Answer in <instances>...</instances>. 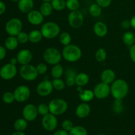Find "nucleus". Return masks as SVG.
<instances>
[{
  "label": "nucleus",
  "mask_w": 135,
  "mask_h": 135,
  "mask_svg": "<svg viewBox=\"0 0 135 135\" xmlns=\"http://www.w3.org/2000/svg\"><path fill=\"white\" fill-rule=\"evenodd\" d=\"M111 94L115 100H121L127 96L129 87L127 83L123 79H115L111 84Z\"/></svg>",
  "instance_id": "obj_1"
},
{
  "label": "nucleus",
  "mask_w": 135,
  "mask_h": 135,
  "mask_svg": "<svg viewBox=\"0 0 135 135\" xmlns=\"http://www.w3.org/2000/svg\"><path fill=\"white\" fill-rule=\"evenodd\" d=\"M62 57L67 62L74 63L79 61L82 57V51L80 47L75 44H69L63 47Z\"/></svg>",
  "instance_id": "obj_2"
},
{
  "label": "nucleus",
  "mask_w": 135,
  "mask_h": 135,
  "mask_svg": "<svg viewBox=\"0 0 135 135\" xmlns=\"http://www.w3.org/2000/svg\"><path fill=\"white\" fill-rule=\"evenodd\" d=\"M60 26L55 22H47L42 26L40 31L44 38L46 39H54L59 36Z\"/></svg>",
  "instance_id": "obj_3"
},
{
  "label": "nucleus",
  "mask_w": 135,
  "mask_h": 135,
  "mask_svg": "<svg viewBox=\"0 0 135 135\" xmlns=\"http://www.w3.org/2000/svg\"><path fill=\"white\" fill-rule=\"evenodd\" d=\"M50 113L58 116L63 115L68 109V104L61 98H55L50 102L48 104Z\"/></svg>",
  "instance_id": "obj_4"
},
{
  "label": "nucleus",
  "mask_w": 135,
  "mask_h": 135,
  "mask_svg": "<svg viewBox=\"0 0 135 135\" xmlns=\"http://www.w3.org/2000/svg\"><path fill=\"white\" fill-rule=\"evenodd\" d=\"M62 57L61 53L55 47H48L44 51V59L46 63L51 65L60 63Z\"/></svg>",
  "instance_id": "obj_5"
},
{
  "label": "nucleus",
  "mask_w": 135,
  "mask_h": 135,
  "mask_svg": "<svg viewBox=\"0 0 135 135\" xmlns=\"http://www.w3.org/2000/svg\"><path fill=\"white\" fill-rule=\"evenodd\" d=\"M5 29L9 36H17L22 29V22L18 18H12L9 19L5 25Z\"/></svg>",
  "instance_id": "obj_6"
},
{
  "label": "nucleus",
  "mask_w": 135,
  "mask_h": 135,
  "mask_svg": "<svg viewBox=\"0 0 135 135\" xmlns=\"http://www.w3.org/2000/svg\"><path fill=\"white\" fill-rule=\"evenodd\" d=\"M21 78L26 81H33L38 77V72L35 66L31 64L24 65L21 66L19 71Z\"/></svg>",
  "instance_id": "obj_7"
},
{
  "label": "nucleus",
  "mask_w": 135,
  "mask_h": 135,
  "mask_svg": "<svg viewBox=\"0 0 135 135\" xmlns=\"http://www.w3.org/2000/svg\"><path fill=\"white\" fill-rule=\"evenodd\" d=\"M67 19L69 25L73 28H79L84 24V16L79 10L71 11Z\"/></svg>",
  "instance_id": "obj_8"
},
{
  "label": "nucleus",
  "mask_w": 135,
  "mask_h": 135,
  "mask_svg": "<svg viewBox=\"0 0 135 135\" xmlns=\"http://www.w3.org/2000/svg\"><path fill=\"white\" fill-rule=\"evenodd\" d=\"M15 100L17 102L22 103L29 99L30 96V90L26 85H20L15 89L13 92Z\"/></svg>",
  "instance_id": "obj_9"
},
{
  "label": "nucleus",
  "mask_w": 135,
  "mask_h": 135,
  "mask_svg": "<svg viewBox=\"0 0 135 135\" xmlns=\"http://www.w3.org/2000/svg\"><path fill=\"white\" fill-rule=\"evenodd\" d=\"M58 121L57 116L49 113L48 114L43 116L42 119V125L44 129L48 132L53 131L57 127Z\"/></svg>",
  "instance_id": "obj_10"
},
{
  "label": "nucleus",
  "mask_w": 135,
  "mask_h": 135,
  "mask_svg": "<svg viewBox=\"0 0 135 135\" xmlns=\"http://www.w3.org/2000/svg\"><path fill=\"white\" fill-rule=\"evenodd\" d=\"M94 96L98 99L103 100L105 99L111 94L110 86L109 84L104 83L103 82L99 83L96 84L93 89Z\"/></svg>",
  "instance_id": "obj_11"
},
{
  "label": "nucleus",
  "mask_w": 135,
  "mask_h": 135,
  "mask_svg": "<svg viewBox=\"0 0 135 135\" xmlns=\"http://www.w3.org/2000/svg\"><path fill=\"white\" fill-rule=\"evenodd\" d=\"M17 74V69L16 65L7 63L0 69V77L5 80L13 79Z\"/></svg>",
  "instance_id": "obj_12"
},
{
  "label": "nucleus",
  "mask_w": 135,
  "mask_h": 135,
  "mask_svg": "<svg viewBox=\"0 0 135 135\" xmlns=\"http://www.w3.org/2000/svg\"><path fill=\"white\" fill-rule=\"evenodd\" d=\"M54 90L52 82L50 80L41 81L36 87V92L39 96L46 97L51 94Z\"/></svg>",
  "instance_id": "obj_13"
},
{
  "label": "nucleus",
  "mask_w": 135,
  "mask_h": 135,
  "mask_svg": "<svg viewBox=\"0 0 135 135\" xmlns=\"http://www.w3.org/2000/svg\"><path fill=\"white\" fill-rule=\"evenodd\" d=\"M22 116L28 122L34 121L37 118L38 115V109L35 105L32 104H27L22 109Z\"/></svg>",
  "instance_id": "obj_14"
},
{
  "label": "nucleus",
  "mask_w": 135,
  "mask_h": 135,
  "mask_svg": "<svg viewBox=\"0 0 135 135\" xmlns=\"http://www.w3.org/2000/svg\"><path fill=\"white\" fill-rule=\"evenodd\" d=\"M27 20L32 25H40L44 22V17L40 11L32 10L27 13Z\"/></svg>",
  "instance_id": "obj_15"
},
{
  "label": "nucleus",
  "mask_w": 135,
  "mask_h": 135,
  "mask_svg": "<svg viewBox=\"0 0 135 135\" xmlns=\"http://www.w3.org/2000/svg\"><path fill=\"white\" fill-rule=\"evenodd\" d=\"M16 57L18 60V63L21 65L30 64L32 60V54L28 49H23L18 51Z\"/></svg>",
  "instance_id": "obj_16"
},
{
  "label": "nucleus",
  "mask_w": 135,
  "mask_h": 135,
  "mask_svg": "<svg viewBox=\"0 0 135 135\" xmlns=\"http://www.w3.org/2000/svg\"><path fill=\"white\" fill-rule=\"evenodd\" d=\"M91 108L89 104L83 102L77 105L75 109V115L80 119H84L88 117L90 113Z\"/></svg>",
  "instance_id": "obj_17"
},
{
  "label": "nucleus",
  "mask_w": 135,
  "mask_h": 135,
  "mask_svg": "<svg viewBox=\"0 0 135 135\" xmlns=\"http://www.w3.org/2000/svg\"><path fill=\"white\" fill-rule=\"evenodd\" d=\"M77 91L79 92V98L83 101V102H88L92 101L94 99V93L93 90L88 89L83 90L82 87L78 86Z\"/></svg>",
  "instance_id": "obj_18"
},
{
  "label": "nucleus",
  "mask_w": 135,
  "mask_h": 135,
  "mask_svg": "<svg viewBox=\"0 0 135 135\" xmlns=\"http://www.w3.org/2000/svg\"><path fill=\"white\" fill-rule=\"evenodd\" d=\"M116 75L114 71L109 69L104 70L101 74V80L108 84H112L115 80Z\"/></svg>",
  "instance_id": "obj_19"
},
{
  "label": "nucleus",
  "mask_w": 135,
  "mask_h": 135,
  "mask_svg": "<svg viewBox=\"0 0 135 135\" xmlns=\"http://www.w3.org/2000/svg\"><path fill=\"white\" fill-rule=\"evenodd\" d=\"M94 32L98 37L102 38L108 34V28L104 22L98 21L94 26Z\"/></svg>",
  "instance_id": "obj_20"
},
{
  "label": "nucleus",
  "mask_w": 135,
  "mask_h": 135,
  "mask_svg": "<svg viewBox=\"0 0 135 135\" xmlns=\"http://www.w3.org/2000/svg\"><path fill=\"white\" fill-rule=\"evenodd\" d=\"M34 3L33 0H19L18 1V8L23 13H28L33 10Z\"/></svg>",
  "instance_id": "obj_21"
},
{
  "label": "nucleus",
  "mask_w": 135,
  "mask_h": 135,
  "mask_svg": "<svg viewBox=\"0 0 135 135\" xmlns=\"http://www.w3.org/2000/svg\"><path fill=\"white\" fill-rule=\"evenodd\" d=\"M76 71L74 69H67L65 72V84L66 85L69 87L73 86L75 85V78H76Z\"/></svg>",
  "instance_id": "obj_22"
},
{
  "label": "nucleus",
  "mask_w": 135,
  "mask_h": 135,
  "mask_svg": "<svg viewBox=\"0 0 135 135\" xmlns=\"http://www.w3.org/2000/svg\"><path fill=\"white\" fill-rule=\"evenodd\" d=\"M90 80L89 76L86 73H80L76 75L75 78V84L77 86L83 87L86 85Z\"/></svg>",
  "instance_id": "obj_23"
},
{
  "label": "nucleus",
  "mask_w": 135,
  "mask_h": 135,
  "mask_svg": "<svg viewBox=\"0 0 135 135\" xmlns=\"http://www.w3.org/2000/svg\"><path fill=\"white\" fill-rule=\"evenodd\" d=\"M18 39L17 36H9L8 38H6L5 41V48L9 50H15L17 48L18 46Z\"/></svg>",
  "instance_id": "obj_24"
},
{
  "label": "nucleus",
  "mask_w": 135,
  "mask_h": 135,
  "mask_svg": "<svg viewBox=\"0 0 135 135\" xmlns=\"http://www.w3.org/2000/svg\"><path fill=\"white\" fill-rule=\"evenodd\" d=\"M29 42L32 44H37L42 40L43 36L40 30H33L28 34Z\"/></svg>",
  "instance_id": "obj_25"
},
{
  "label": "nucleus",
  "mask_w": 135,
  "mask_h": 135,
  "mask_svg": "<svg viewBox=\"0 0 135 135\" xmlns=\"http://www.w3.org/2000/svg\"><path fill=\"white\" fill-rule=\"evenodd\" d=\"M53 7L51 2H43L40 7V11L41 12L44 17H49L52 13Z\"/></svg>",
  "instance_id": "obj_26"
},
{
  "label": "nucleus",
  "mask_w": 135,
  "mask_h": 135,
  "mask_svg": "<svg viewBox=\"0 0 135 135\" xmlns=\"http://www.w3.org/2000/svg\"><path fill=\"white\" fill-rule=\"evenodd\" d=\"M15 130L17 131H25L28 127V121L24 118H18L14 122Z\"/></svg>",
  "instance_id": "obj_27"
},
{
  "label": "nucleus",
  "mask_w": 135,
  "mask_h": 135,
  "mask_svg": "<svg viewBox=\"0 0 135 135\" xmlns=\"http://www.w3.org/2000/svg\"><path fill=\"white\" fill-rule=\"evenodd\" d=\"M63 66L60 64L54 65L51 70V75L54 79H60L63 74Z\"/></svg>",
  "instance_id": "obj_28"
},
{
  "label": "nucleus",
  "mask_w": 135,
  "mask_h": 135,
  "mask_svg": "<svg viewBox=\"0 0 135 135\" xmlns=\"http://www.w3.org/2000/svg\"><path fill=\"white\" fill-rule=\"evenodd\" d=\"M123 42L125 45L131 46L135 43V35L132 32H126L123 36Z\"/></svg>",
  "instance_id": "obj_29"
},
{
  "label": "nucleus",
  "mask_w": 135,
  "mask_h": 135,
  "mask_svg": "<svg viewBox=\"0 0 135 135\" xmlns=\"http://www.w3.org/2000/svg\"><path fill=\"white\" fill-rule=\"evenodd\" d=\"M69 135H88V132L85 127L80 125L74 126L69 132Z\"/></svg>",
  "instance_id": "obj_30"
},
{
  "label": "nucleus",
  "mask_w": 135,
  "mask_h": 135,
  "mask_svg": "<svg viewBox=\"0 0 135 135\" xmlns=\"http://www.w3.org/2000/svg\"><path fill=\"white\" fill-rule=\"evenodd\" d=\"M51 4L53 9L57 11L64 10L66 7L65 0H52L51 1Z\"/></svg>",
  "instance_id": "obj_31"
},
{
  "label": "nucleus",
  "mask_w": 135,
  "mask_h": 135,
  "mask_svg": "<svg viewBox=\"0 0 135 135\" xmlns=\"http://www.w3.org/2000/svg\"><path fill=\"white\" fill-rule=\"evenodd\" d=\"M59 42L64 46H68L71 44V36L67 32H63L59 35Z\"/></svg>",
  "instance_id": "obj_32"
},
{
  "label": "nucleus",
  "mask_w": 135,
  "mask_h": 135,
  "mask_svg": "<svg viewBox=\"0 0 135 135\" xmlns=\"http://www.w3.org/2000/svg\"><path fill=\"white\" fill-rule=\"evenodd\" d=\"M89 13L94 17H98L102 14V7L97 3H93L89 7Z\"/></svg>",
  "instance_id": "obj_33"
},
{
  "label": "nucleus",
  "mask_w": 135,
  "mask_h": 135,
  "mask_svg": "<svg viewBox=\"0 0 135 135\" xmlns=\"http://www.w3.org/2000/svg\"><path fill=\"white\" fill-rule=\"evenodd\" d=\"M95 57L98 62L105 61L107 58V52L105 49L102 47L98 49L95 54Z\"/></svg>",
  "instance_id": "obj_34"
},
{
  "label": "nucleus",
  "mask_w": 135,
  "mask_h": 135,
  "mask_svg": "<svg viewBox=\"0 0 135 135\" xmlns=\"http://www.w3.org/2000/svg\"><path fill=\"white\" fill-rule=\"evenodd\" d=\"M80 7V3L79 0H67L66 1V7L71 11L79 10Z\"/></svg>",
  "instance_id": "obj_35"
},
{
  "label": "nucleus",
  "mask_w": 135,
  "mask_h": 135,
  "mask_svg": "<svg viewBox=\"0 0 135 135\" xmlns=\"http://www.w3.org/2000/svg\"><path fill=\"white\" fill-rule=\"evenodd\" d=\"M51 82H52L54 89L56 90H62L65 88V83L62 79H61V78L60 79H54Z\"/></svg>",
  "instance_id": "obj_36"
},
{
  "label": "nucleus",
  "mask_w": 135,
  "mask_h": 135,
  "mask_svg": "<svg viewBox=\"0 0 135 135\" xmlns=\"http://www.w3.org/2000/svg\"><path fill=\"white\" fill-rule=\"evenodd\" d=\"M2 100L5 104H11L15 101L14 94L11 92H6L3 94Z\"/></svg>",
  "instance_id": "obj_37"
},
{
  "label": "nucleus",
  "mask_w": 135,
  "mask_h": 135,
  "mask_svg": "<svg viewBox=\"0 0 135 135\" xmlns=\"http://www.w3.org/2000/svg\"><path fill=\"white\" fill-rule=\"evenodd\" d=\"M37 109H38V114L42 116H44L50 113V109H49L48 105L44 104V103L40 104L38 105V107H37Z\"/></svg>",
  "instance_id": "obj_38"
},
{
  "label": "nucleus",
  "mask_w": 135,
  "mask_h": 135,
  "mask_svg": "<svg viewBox=\"0 0 135 135\" xmlns=\"http://www.w3.org/2000/svg\"><path fill=\"white\" fill-rule=\"evenodd\" d=\"M113 109L114 112L117 113H121L123 111V106L122 102L121 100H115L113 105Z\"/></svg>",
  "instance_id": "obj_39"
},
{
  "label": "nucleus",
  "mask_w": 135,
  "mask_h": 135,
  "mask_svg": "<svg viewBox=\"0 0 135 135\" xmlns=\"http://www.w3.org/2000/svg\"><path fill=\"white\" fill-rule=\"evenodd\" d=\"M17 38L18 39V41L21 44H26L29 41L28 34L26 33L25 32L21 31L18 35L17 36Z\"/></svg>",
  "instance_id": "obj_40"
},
{
  "label": "nucleus",
  "mask_w": 135,
  "mask_h": 135,
  "mask_svg": "<svg viewBox=\"0 0 135 135\" xmlns=\"http://www.w3.org/2000/svg\"><path fill=\"white\" fill-rule=\"evenodd\" d=\"M73 123L69 119H65L61 123V127L63 130L69 132L73 128Z\"/></svg>",
  "instance_id": "obj_41"
},
{
  "label": "nucleus",
  "mask_w": 135,
  "mask_h": 135,
  "mask_svg": "<svg viewBox=\"0 0 135 135\" xmlns=\"http://www.w3.org/2000/svg\"><path fill=\"white\" fill-rule=\"evenodd\" d=\"M36 69L38 75H44L47 71V65L44 63H40L36 66Z\"/></svg>",
  "instance_id": "obj_42"
},
{
  "label": "nucleus",
  "mask_w": 135,
  "mask_h": 135,
  "mask_svg": "<svg viewBox=\"0 0 135 135\" xmlns=\"http://www.w3.org/2000/svg\"><path fill=\"white\" fill-rule=\"evenodd\" d=\"M96 3L102 8L108 7L112 3V0H96Z\"/></svg>",
  "instance_id": "obj_43"
},
{
  "label": "nucleus",
  "mask_w": 135,
  "mask_h": 135,
  "mask_svg": "<svg viewBox=\"0 0 135 135\" xmlns=\"http://www.w3.org/2000/svg\"><path fill=\"white\" fill-rule=\"evenodd\" d=\"M129 55H130L132 61L135 63V44L131 46L130 50H129Z\"/></svg>",
  "instance_id": "obj_44"
},
{
  "label": "nucleus",
  "mask_w": 135,
  "mask_h": 135,
  "mask_svg": "<svg viewBox=\"0 0 135 135\" xmlns=\"http://www.w3.org/2000/svg\"><path fill=\"white\" fill-rule=\"evenodd\" d=\"M7 54V51L5 47L0 46V61L3 60Z\"/></svg>",
  "instance_id": "obj_45"
},
{
  "label": "nucleus",
  "mask_w": 135,
  "mask_h": 135,
  "mask_svg": "<svg viewBox=\"0 0 135 135\" xmlns=\"http://www.w3.org/2000/svg\"><path fill=\"white\" fill-rule=\"evenodd\" d=\"M121 26L123 28L128 29L129 28L131 27L130 21H129V20H124V21H123L121 22Z\"/></svg>",
  "instance_id": "obj_46"
},
{
  "label": "nucleus",
  "mask_w": 135,
  "mask_h": 135,
  "mask_svg": "<svg viewBox=\"0 0 135 135\" xmlns=\"http://www.w3.org/2000/svg\"><path fill=\"white\" fill-rule=\"evenodd\" d=\"M6 11V5L5 3L2 1H0V16L2 15Z\"/></svg>",
  "instance_id": "obj_47"
},
{
  "label": "nucleus",
  "mask_w": 135,
  "mask_h": 135,
  "mask_svg": "<svg viewBox=\"0 0 135 135\" xmlns=\"http://www.w3.org/2000/svg\"><path fill=\"white\" fill-rule=\"evenodd\" d=\"M53 135H69V132L66 131L62 129L56 131Z\"/></svg>",
  "instance_id": "obj_48"
},
{
  "label": "nucleus",
  "mask_w": 135,
  "mask_h": 135,
  "mask_svg": "<svg viewBox=\"0 0 135 135\" xmlns=\"http://www.w3.org/2000/svg\"><path fill=\"white\" fill-rule=\"evenodd\" d=\"M130 22H131V26L133 28L135 29V15L131 17V18L130 20Z\"/></svg>",
  "instance_id": "obj_49"
},
{
  "label": "nucleus",
  "mask_w": 135,
  "mask_h": 135,
  "mask_svg": "<svg viewBox=\"0 0 135 135\" xmlns=\"http://www.w3.org/2000/svg\"><path fill=\"white\" fill-rule=\"evenodd\" d=\"M10 63L14 65H16L18 63V60H17V57H13L10 59Z\"/></svg>",
  "instance_id": "obj_50"
},
{
  "label": "nucleus",
  "mask_w": 135,
  "mask_h": 135,
  "mask_svg": "<svg viewBox=\"0 0 135 135\" xmlns=\"http://www.w3.org/2000/svg\"><path fill=\"white\" fill-rule=\"evenodd\" d=\"M11 135H26V134L24 133V131H16L15 132L12 133Z\"/></svg>",
  "instance_id": "obj_51"
},
{
  "label": "nucleus",
  "mask_w": 135,
  "mask_h": 135,
  "mask_svg": "<svg viewBox=\"0 0 135 135\" xmlns=\"http://www.w3.org/2000/svg\"><path fill=\"white\" fill-rule=\"evenodd\" d=\"M43 2H51L52 0H42Z\"/></svg>",
  "instance_id": "obj_52"
},
{
  "label": "nucleus",
  "mask_w": 135,
  "mask_h": 135,
  "mask_svg": "<svg viewBox=\"0 0 135 135\" xmlns=\"http://www.w3.org/2000/svg\"><path fill=\"white\" fill-rule=\"evenodd\" d=\"M11 1H13V2H18V1H19V0H11Z\"/></svg>",
  "instance_id": "obj_53"
},
{
  "label": "nucleus",
  "mask_w": 135,
  "mask_h": 135,
  "mask_svg": "<svg viewBox=\"0 0 135 135\" xmlns=\"http://www.w3.org/2000/svg\"><path fill=\"white\" fill-rule=\"evenodd\" d=\"M98 135H106V134H98Z\"/></svg>",
  "instance_id": "obj_54"
}]
</instances>
